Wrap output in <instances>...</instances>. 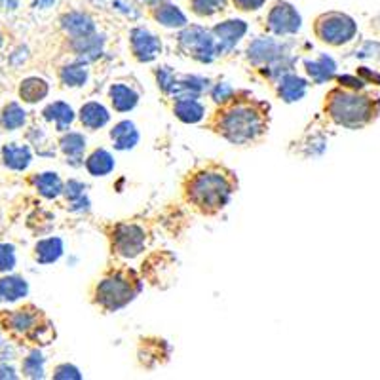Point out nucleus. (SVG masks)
<instances>
[{
	"instance_id": "nucleus-1",
	"label": "nucleus",
	"mask_w": 380,
	"mask_h": 380,
	"mask_svg": "<svg viewBox=\"0 0 380 380\" xmlns=\"http://www.w3.org/2000/svg\"><path fill=\"white\" fill-rule=\"evenodd\" d=\"M268 105L251 99H230L215 116V131L234 145L257 141L267 131Z\"/></svg>"
},
{
	"instance_id": "nucleus-2",
	"label": "nucleus",
	"mask_w": 380,
	"mask_h": 380,
	"mask_svg": "<svg viewBox=\"0 0 380 380\" xmlns=\"http://www.w3.org/2000/svg\"><path fill=\"white\" fill-rule=\"evenodd\" d=\"M234 192V177L223 167L200 169L184 184V194L202 213L213 215L225 208Z\"/></svg>"
},
{
	"instance_id": "nucleus-3",
	"label": "nucleus",
	"mask_w": 380,
	"mask_h": 380,
	"mask_svg": "<svg viewBox=\"0 0 380 380\" xmlns=\"http://www.w3.org/2000/svg\"><path fill=\"white\" fill-rule=\"evenodd\" d=\"M325 113L335 124L348 130H359L379 116L380 97L359 94L357 89L337 88L325 97Z\"/></svg>"
},
{
	"instance_id": "nucleus-4",
	"label": "nucleus",
	"mask_w": 380,
	"mask_h": 380,
	"mask_svg": "<svg viewBox=\"0 0 380 380\" xmlns=\"http://www.w3.org/2000/svg\"><path fill=\"white\" fill-rule=\"evenodd\" d=\"M141 291V281L131 270H114L95 287V303L107 312H116L130 304Z\"/></svg>"
},
{
	"instance_id": "nucleus-5",
	"label": "nucleus",
	"mask_w": 380,
	"mask_h": 380,
	"mask_svg": "<svg viewBox=\"0 0 380 380\" xmlns=\"http://www.w3.org/2000/svg\"><path fill=\"white\" fill-rule=\"evenodd\" d=\"M315 36L329 46H342L356 36V21L340 12H327L315 19Z\"/></svg>"
},
{
	"instance_id": "nucleus-6",
	"label": "nucleus",
	"mask_w": 380,
	"mask_h": 380,
	"mask_svg": "<svg viewBox=\"0 0 380 380\" xmlns=\"http://www.w3.org/2000/svg\"><path fill=\"white\" fill-rule=\"evenodd\" d=\"M179 48L192 60L211 63L217 55V40L202 27H186L179 35Z\"/></svg>"
},
{
	"instance_id": "nucleus-7",
	"label": "nucleus",
	"mask_w": 380,
	"mask_h": 380,
	"mask_svg": "<svg viewBox=\"0 0 380 380\" xmlns=\"http://www.w3.org/2000/svg\"><path fill=\"white\" fill-rule=\"evenodd\" d=\"M145 244H147V236H145V230L141 226L128 225V223L114 226L113 250L120 257L133 259L145 250Z\"/></svg>"
},
{
	"instance_id": "nucleus-8",
	"label": "nucleus",
	"mask_w": 380,
	"mask_h": 380,
	"mask_svg": "<svg viewBox=\"0 0 380 380\" xmlns=\"http://www.w3.org/2000/svg\"><path fill=\"white\" fill-rule=\"evenodd\" d=\"M268 29L278 36L295 35L301 29V16L289 2H276L268 12Z\"/></svg>"
},
{
	"instance_id": "nucleus-9",
	"label": "nucleus",
	"mask_w": 380,
	"mask_h": 380,
	"mask_svg": "<svg viewBox=\"0 0 380 380\" xmlns=\"http://www.w3.org/2000/svg\"><path fill=\"white\" fill-rule=\"evenodd\" d=\"M8 323H10V329L13 331L21 332V335H30L33 339H42V332L50 329V323H46V327L40 325V310H35L33 306H27V308L16 310L10 318H8Z\"/></svg>"
},
{
	"instance_id": "nucleus-10",
	"label": "nucleus",
	"mask_w": 380,
	"mask_h": 380,
	"mask_svg": "<svg viewBox=\"0 0 380 380\" xmlns=\"http://www.w3.org/2000/svg\"><path fill=\"white\" fill-rule=\"evenodd\" d=\"M130 42L131 52L141 63H149V61L156 60L162 52V42L152 33L142 29V27H137V29L131 30Z\"/></svg>"
},
{
	"instance_id": "nucleus-11",
	"label": "nucleus",
	"mask_w": 380,
	"mask_h": 380,
	"mask_svg": "<svg viewBox=\"0 0 380 380\" xmlns=\"http://www.w3.org/2000/svg\"><path fill=\"white\" fill-rule=\"evenodd\" d=\"M245 33H247V25L242 19H228V21L215 25L213 36L217 40V54L232 50L238 42L244 38Z\"/></svg>"
},
{
	"instance_id": "nucleus-12",
	"label": "nucleus",
	"mask_w": 380,
	"mask_h": 380,
	"mask_svg": "<svg viewBox=\"0 0 380 380\" xmlns=\"http://www.w3.org/2000/svg\"><path fill=\"white\" fill-rule=\"evenodd\" d=\"M281 55H284L281 54V46L272 38H259L247 48V60L251 63H255V65H259V63H268L270 65L272 61H276Z\"/></svg>"
},
{
	"instance_id": "nucleus-13",
	"label": "nucleus",
	"mask_w": 380,
	"mask_h": 380,
	"mask_svg": "<svg viewBox=\"0 0 380 380\" xmlns=\"http://www.w3.org/2000/svg\"><path fill=\"white\" fill-rule=\"evenodd\" d=\"M61 27H63L74 40H77V38H84V36L94 35L95 33L94 19L82 12L65 13V16L61 18Z\"/></svg>"
},
{
	"instance_id": "nucleus-14",
	"label": "nucleus",
	"mask_w": 380,
	"mask_h": 380,
	"mask_svg": "<svg viewBox=\"0 0 380 380\" xmlns=\"http://www.w3.org/2000/svg\"><path fill=\"white\" fill-rule=\"evenodd\" d=\"M306 88H308V84H306L304 78L291 74V72H285L284 77L279 78L278 95L285 103H295L303 99L304 94H306Z\"/></svg>"
},
{
	"instance_id": "nucleus-15",
	"label": "nucleus",
	"mask_w": 380,
	"mask_h": 380,
	"mask_svg": "<svg viewBox=\"0 0 380 380\" xmlns=\"http://www.w3.org/2000/svg\"><path fill=\"white\" fill-rule=\"evenodd\" d=\"M208 88V80L198 77H184L181 80H175L169 94L175 99H198Z\"/></svg>"
},
{
	"instance_id": "nucleus-16",
	"label": "nucleus",
	"mask_w": 380,
	"mask_h": 380,
	"mask_svg": "<svg viewBox=\"0 0 380 380\" xmlns=\"http://www.w3.org/2000/svg\"><path fill=\"white\" fill-rule=\"evenodd\" d=\"M111 139H113L114 147L118 150H130L139 142V131H137L133 122L124 120V122H118L111 130Z\"/></svg>"
},
{
	"instance_id": "nucleus-17",
	"label": "nucleus",
	"mask_w": 380,
	"mask_h": 380,
	"mask_svg": "<svg viewBox=\"0 0 380 380\" xmlns=\"http://www.w3.org/2000/svg\"><path fill=\"white\" fill-rule=\"evenodd\" d=\"M2 162H4V166L13 169V172H23L30 164L29 147L16 145V142L2 147Z\"/></svg>"
},
{
	"instance_id": "nucleus-18",
	"label": "nucleus",
	"mask_w": 380,
	"mask_h": 380,
	"mask_svg": "<svg viewBox=\"0 0 380 380\" xmlns=\"http://www.w3.org/2000/svg\"><path fill=\"white\" fill-rule=\"evenodd\" d=\"M304 67H306V72L312 78V82L315 84L329 82L335 77V69H337L335 61L327 54H321L315 61H304Z\"/></svg>"
},
{
	"instance_id": "nucleus-19",
	"label": "nucleus",
	"mask_w": 380,
	"mask_h": 380,
	"mask_svg": "<svg viewBox=\"0 0 380 380\" xmlns=\"http://www.w3.org/2000/svg\"><path fill=\"white\" fill-rule=\"evenodd\" d=\"M111 114L101 103H86L82 108H80V122H82L84 128L88 130H99L103 125L107 124Z\"/></svg>"
},
{
	"instance_id": "nucleus-20",
	"label": "nucleus",
	"mask_w": 380,
	"mask_h": 380,
	"mask_svg": "<svg viewBox=\"0 0 380 380\" xmlns=\"http://www.w3.org/2000/svg\"><path fill=\"white\" fill-rule=\"evenodd\" d=\"M108 97H111V103L113 107L118 111V113H128L131 108H135L137 101H139V95L125 84H114L108 89Z\"/></svg>"
},
{
	"instance_id": "nucleus-21",
	"label": "nucleus",
	"mask_w": 380,
	"mask_h": 380,
	"mask_svg": "<svg viewBox=\"0 0 380 380\" xmlns=\"http://www.w3.org/2000/svg\"><path fill=\"white\" fill-rule=\"evenodd\" d=\"M173 113L184 124H196L206 116V108L196 99H177Z\"/></svg>"
},
{
	"instance_id": "nucleus-22",
	"label": "nucleus",
	"mask_w": 380,
	"mask_h": 380,
	"mask_svg": "<svg viewBox=\"0 0 380 380\" xmlns=\"http://www.w3.org/2000/svg\"><path fill=\"white\" fill-rule=\"evenodd\" d=\"M29 293V285L19 276H6L0 279V301L16 303Z\"/></svg>"
},
{
	"instance_id": "nucleus-23",
	"label": "nucleus",
	"mask_w": 380,
	"mask_h": 380,
	"mask_svg": "<svg viewBox=\"0 0 380 380\" xmlns=\"http://www.w3.org/2000/svg\"><path fill=\"white\" fill-rule=\"evenodd\" d=\"M42 114H44V118L48 122H54L55 128L60 131H65L72 124V120H74V111L63 101H55L52 105H48Z\"/></svg>"
},
{
	"instance_id": "nucleus-24",
	"label": "nucleus",
	"mask_w": 380,
	"mask_h": 380,
	"mask_svg": "<svg viewBox=\"0 0 380 380\" xmlns=\"http://www.w3.org/2000/svg\"><path fill=\"white\" fill-rule=\"evenodd\" d=\"M61 150L63 155L69 158L67 162H71L72 166H80L82 164L84 150H86V139L80 133H67L61 137Z\"/></svg>"
},
{
	"instance_id": "nucleus-25",
	"label": "nucleus",
	"mask_w": 380,
	"mask_h": 380,
	"mask_svg": "<svg viewBox=\"0 0 380 380\" xmlns=\"http://www.w3.org/2000/svg\"><path fill=\"white\" fill-rule=\"evenodd\" d=\"M86 169L94 177H105L114 169V158L105 149L94 150L86 160Z\"/></svg>"
},
{
	"instance_id": "nucleus-26",
	"label": "nucleus",
	"mask_w": 380,
	"mask_h": 380,
	"mask_svg": "<svg viewBox=\"0 0 380 380\" xmlns=\"http://www.w3.org/2000/svg\"><path fill=\"white\" fill-rule=\"evenodd\" d=\"M63 255V242L60 238H48L35 245V259L40 264H52Z\"/></svg>"
},
{
	"instance_id": "nucleus-27",
	"label": "nucleus",
	"mask_w": 380,
	"mask_h": 380,
	"mask_svg": "<svg viewBox=\"0 0 380 380\" xmlns=\"http://www.w3.org/2000/svg\"><path fill=\"white\" fill-rule=\"evenodd\" d=\"M155 19L164 27H169V29H181L186 25V18H184V13L179 10L177 6H173V4H160V6L155 8V12H152Z\"/></svg>"
},
{
	"instance_id": "nucleus-28",
	"label": "nucleus",
	"mask_w": 380,
	"mask_h": 380,
	"mask_svg": "<svg viewBox=\"0 0 380 380\" xmlns=\"http://www.w3.org/2000/svg\"><path fill=\"white\" fill-rule=\"evenodd\" d=\"M19 95L25 103H36L44 99L48 95V82L42 80V78H27L21 82V88H19Z\"/></svg>"
},
{
	"instance_id": "nucleus-29",
	"label": "nucleus",
	"mask_w": 380,
	"mask_h": 380,
	"mask_svg": "<svg viewBox=\"0 0 380 380\" xmlns=\"http://www.w3.org/2000/svg\"><path fill=\"white\" fill-rule=\"evenodd\" d=\"M35 184L38 192H40L44 198H57L63 192V183H61V179L57 173H40L38 177L35 179Z\"/></svg>"
},
{
	"instance_id": "nucleus-30",
	"label": "nucleus",
	"mask_w": 380,
	"mask_h": 380,
	"mask_svg": "<svg viewBox=\"0 0 380 380\" xmlns=\"http://www.w3.org/2000/svg\"><path fill=\"white\" fill-rule=\"evenodd\" d=\"M25 120H27V113L19 107L18 103H10V105H6L4 111H2V114H0V124H2V128L8 131L19 130V128L25 124Z\"/></svg>"
},
{
	"instance_id": "nucleus-31",
	"label": "nucleus",
	"mask_w": 380,
	"mask_h": 380,
	"mask_svg": "<svg viewBox=\"0 0 380 380\" xmlns=\"http://www.w3.org/2000/svg\"><path fill=\"white\" fill-rule=\"evenodd\" d=\"M101 36H84V38H77V52L80 54V60L82 61H94L95 57L101 55V44L103 40H99Z\"/></svg>"
},
{
	"instance_id": "nucleus-32",
	"label": "nucleus",
	"mask_w": 380,
	"mask_h": 380,
	"mask_svg": "<svg viewBox=\"0 0 380 380\" xmlns=\"http://www.w3.org/2000/svg\"><path fill=\"white\" fill-rule=\"evenodd\" d=\"M60 77L61 82L69 86V88H80L88 80V71L82 65H69L61 69Z\"/></svg>"
},
{
	"instance_id": "nucleus-33",
	"label": "nucleus",
	"mask_w": 380,
	"mask_h": 380,
	"mask_svg": "<svg viewBox=\"0 0 380 380\" xmlns=\"http://www.w3.org/2000/svg\"><path fill=\"white\" fill-rule=\"evenodd\" d=\"M226 6V0H190L192 12L200 18H209L217 12H223Z\"/></svg>"
},
{
	"instance_id": "nucleus-34",
	"label": "nucleus",
	"mask_w": 380,
	"mask_h": 380,
	"mask_svg": "<svg viewBox=\"0 0 380 380\" xmlns=\"http://www.w3.org/2000/svg\"><path fill=\"white\" fill-rule=\"evenodd\" d=\"M23 374L29 379H44V356L40 352H30L23 359Z\"/></svg>"
},
{
	"instance_id": "nucleus-35",
	"label": "nucleus",
	"mask_w": 380,
	"mask_h": 380,
	"mask_svg": "<svg viewBox=\"0 0 380 380\" xmlns=\"http://www.w3.org/2000/svg\"><path fill=\"white\" fill-rule=\"evenodd\" d=\"M16 268V250L10 244H0V272H10Z\"/></svg>"
},
{
	"instance_id": "nucleus-36",
	"label": "nucleus",
	"mask_w": 380,
	"mask_h": 380,
	"mask_svg": "<svg viewBox=\"0 0 380 380\" xmlns=\"http://www.w3.org/2000/svg\"><path fill=\"white\" fill-rule=\"evenodd\" d=\"M211 97H213L215 103L219 105H225L230 99H234V89L228 86V84H217L213 89H211Z\"/></svg>"
},
{
	"instance_id": "nucleus-37",
	"label": "nucleus",
	"mask_w": 380,
	"mask_h": 380,
	"mask_svg": "<svg viewBox=\"0 0 380 380\" xmlns=\"http://www.w3.org/2000/svg\"><path fill=\"white\" fill-rule=\"evenodd\" d=\"M54 379L55 380H80L82 374L78 371L74 365H69V363H63L60 367L54 371Z\"/></svg>"
},
{
	"instance_id": "nucleus-38",
	"label": "nucleus",
	"mask_w": 380,
	"mask_h": 380,
	"mask_svg": "<svg viewBox=\"0 0 380 380\" xmlns=\"http://www.w3.org/2000/svg\"><path fill=\"white\" fill-rule=\"evenodd\" d=\"M156 78H158V86H160L162 91H166V94H169L173 88V84H175V74H173L172 71H169V67H162L160 71L156 72Z\"/></svg>"
},
{
	"instance_id": "nucleus-39",
	"label": "nucleus",
	"mask_w": 380,
	"mask_h": 380,
	"mask_svg": "<svg viewBox=\"0 0 380 380\" xmlns=\"http://www.w3.org/2000/svg\"><path fill=\"white\" fill-rule=\"evenodd\" d=\"M234 2V6L238 10H242V12H255L259 8H262V4L267 2V0H232Z\"/></svg>"
},
{
	"instance_id": "nucleus-40",
	"label": "nucleus",
	"mask_w": 380,
	"mask_h": 380,
	"mask_svg": "<svg viewBox=\"0 0 380 380\" xmlns=\"http://www.w3.org/2000/svg\"><path fill=\"white\" fill-rule=\"evenodd\" d=\"M84 189H86V186H84L82 183H78V181H71V183L67 184V190H65L67 198L74 202V200L84 196Z\"/></svg>"
},
{
	"instance_id": "nucleus-41",
	"label": "nucleus",
	"mask_w": 380,
	"mask_h": 380,
	"mask_svg": "<svg viewBox=\"0 0 380 380\" xmlns=\"http://www.w3.org/2000/svg\"><path fill=\"white\" fill-rule=\"evenodd\" d=\"M339 82L340 86H345V88L348 89H362L365 80H359V78H354L350 77V74H345V77H339Z\"/></svg>"
},
{
	"instance_id": "nucleus-42",
	"label": "nucleus",
	"mask_w": 380,
	"mask_h": 380,
	"mask_svg": "<svg viewBox=\"0 0 380 380\" xmlns=\"http://www.w3.org/2000/svg\"><path fill=\"white\" fill-rule=\"evenodd\" d=\"M359 74H362L365 80H376V84L380 86V74H376V72H371L367 67H359Z\"/></svg>"
},
{
	"instance_id": "nucleus-43",
	"label": "nucleus",
	"mask_w": 380,
	"mask_h": 380,
	"mask_svg": "<svg viewBox=\"0 0 380 380\" xmlns=\"http://www.w3.org/2000/svg\"><path fill=\"white\" fill-rule=\"evenodd\" d=\"M0 379H18V374L12 367L8 365H0Z\"/></svg>"
},
{
	"instance_id": "nucleus-44",
	"label": "nucleus",
	"mask_w": 380,
	"mask_h": 380,
	"mask_svg": "<svg viewBox=\"0 0 380 380\" xmlns=\"http://www.w3.org/2000/svg\"><path fill=\"white\" fill-rule=\"evenodd\" d=\"M55 0H35V4H33V8H36V10H46V8L54 6Z\"/></svg>"
},
{
	"instance_id": "nucleus-45",
	"label": "nucleus",
	"mask_w": 380,
	"mask_h": 380,
	"mask_svg": "<svg viewBox=\"0 0 380 380\" xmlns=\"http://www.w3.org/2000/svg\"><path fill=\"white\" fill-rule=\"evenodd\" d=\"M2 2H4V6H6L8 10H16V8H18V4H16L13 0H2Z\"/></svg>"
},
{
	"instance_id": "nucleus-46",
	"label": "nucleus",
	"mask_w": 380,
	"mask_h": 380,
	"mask_svg": "<svg viewBox=\"0 0 380 380\" xmlns=\"http://www.w3.org/2000/svg\"><path fill=\"white\" fill-rule=\"evenodd\" d=\"M142 2H147V4H156L158 0H142Z\"/></svg>"
},
{
	"instance_id": "nucleus-47",
	"label": "nucleus",
	"mask_w": 380,
	"mask_h": 380,
	"mask_svg": "<svg viewBox=\"0 0 380 380\" xmlns=\"http://www.w3.org/2000/svg\"><path fill=\"white\" fill-rule=\"evenodd\" d=\"M0 46H2V35H0Z\"/></svg>"
}]
</instances>
